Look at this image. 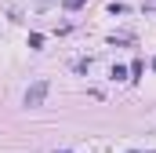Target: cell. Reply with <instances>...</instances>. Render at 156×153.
I'll list each match as a JSON object with an SVG mask.
<instances>
[{"instance_id":"1","label":"cell","mask_w":156,"mask_h":153,"mask_svg":"<svg viewBox=\"0 0 156 153\" xmlns=\"http://www.w3.org/2000/svg\"><path fill=\"white\" fill-rule=\"evenodd\" d=\"M44 99H47V80H37V84L26 88V106H29V110L44 106Z\"/></svg>"},{"instance_id":"2","label":"cell","mask_w":156,"mask_h":153,"mask_svg":"<svg viewBox=\"0 0 156 153\" xmlns=\"http://www.w3.org/2000/svg\"><path fill=\"white\" fill-rule=\"evenodd\" d=\"M127 153H156V150H127Z\"/></svg>"}]
</instances>
